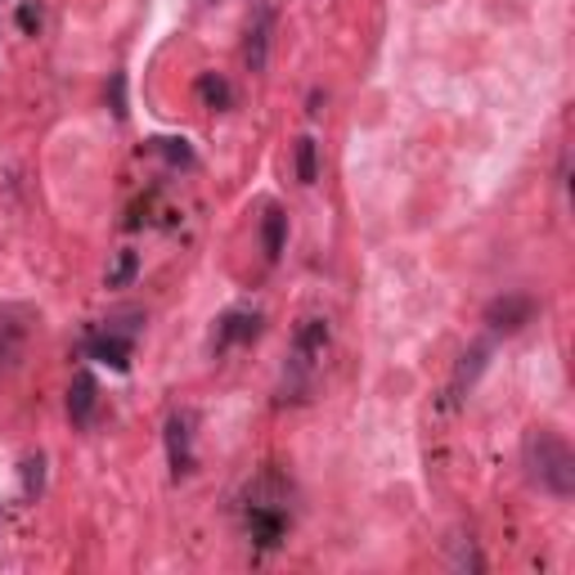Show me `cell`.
Returning a JSON list of instances; mask_svg holds the SVG:
<instances>
[{
	"instance_id": "obj_1",
	"label": "cell",
	"mask_w": 575,
	"mask_h": 575,
	"mask_svg": "<svg viewBox=\"0 0 575 575\" xmlns=\"http://www.w3.org/2000/svg\"><path fill=\"white\" fill-rule=\"evenodd\" d=\"M288 500H292V486L284 481L279 468H265L248 494H243V526H248V540L256 549H279L284 535H288Z\"/></svg>"
},
{
	"instance_id": "obj_2",
	"label": "cell",
	"mask_w": 575,
	"mask_h": 575,
	"mask_svg": "<svg viewBox=\"0 0 575 575\" xmlns=\"http://www.w3.org/2000/svg\"><path fill=\"white\" fill-rule=\"evenodd\" d=\"M522 464L526 477L553 500H571L575 494V450L566 445L562 432L553 428H530L522 441Z\"/></svg>"
},
{
	"instance_id": "obj_3",
	"label": "cell",
	"mask_w": 575,
	"mask_h": 575,
	"mask_svg": "<svg viewBox=\"0 0 575 575\" xmlns=\"http://www.w3.org/2000/svg\"><path fill=\"white\" fill-rule=\"evenodd\" d=\"M328 351V320L311 315V320H301L297 324V337H292V378L297 382H311L320 360Z\"/></svg>"
},
{
	"instance_id": "obj_4",
	"label": "cell",
	"mask_w": 575,
	"mask_h": 575,
	"mask_svg": "<svg viewBox=\"0 0 575 575\" xmlns=\"http://www.w3.org/2000/svg\"><path fill=\"white\" fill-rule=\"evenodd\" d=\"M535 297L530 292H504V297H494L490 306H486V324L494 328V333H504V337H513V333H522L530 320H535Z\"/></svg>"
},
{
	"instance_id": "obj_5",
	"label": "cell",
	"mask_w": 575,
	"mask_h": 575,
	"mask_svg": "<svg viewBox=\"0 0 575 575\" xmlns=\"http://www.w3.org/2000/svg\"><path fill=\"white\" fill-rule=\"evenodd\" d=\"M256 333H261V315L248 311V306H235V311H225L216 320V342H212V347H216V356H225V351L256 342Z\"/></svg>"
},
{
	"instance_id": "obj_6",
	"label": "cell",
	"mask_w": 575,
	"mask_h": 575,
	"mask_svg": "<svg viewBox=\"0 0 575 575\" xmlns=\"http://www.w3.org/2000/svg\"><path fill=\"white\" fill-rule=\"evenodd\" d=\"M167 458L176 481L194 472V414H171L167 418Z\"/></svg>"
},
{
	"instance_id": "obj_7",
	"label": "cell",
	"mask_w": 575,
	"mask_h": 575,
	"mask_svg": "<svg viewBox=\"0 0 575 575\" xmlns=\"http://www.w3.org/2000/svg\"><path fill=\"white\" fill-rule=\"evenodd\" d=\"M131 351H135V337H127L118 328H104L99 324L95 333H86V356L99 360V364H108V369H127Z\"/></svg>"
},
{
	"instance_id": "obj_8",
	"label": "cell",
	"mask_w": 575,
	"mask_h": 575,
	"mask_svg": "<svg viewBox=\"0 0 575 575\" xmlns=\"http://www.w3.org/2000/svg\"><path fill=\"white\" fill-rule=\"evenodd\" d=\"M95 405H99V382H95V373L82 369V373L72 378V387H68V418H72V428H91Z\"/></svg>"
},
{
	"instance_id": "obj_9",
	"label": "cell",
	"mask_w": 575,
	"mask_h": 575,
	"mask_svg": "<svg viewBox=\"0 0 575 575\" xmlns=\"http://www.w3.org/2000/svg\"><path fill=\"white\" fill-rule=\"evenodd\" d=\"M27 315L14 311V306H5L0 311V369H10L19 356H23V342H27Z\"/></svg>"
},
{
	"instance_id": "obj_10",
	"label": "cell",
	"mask_w": 575,
	"mask_h": 575,
	"mask_svg": "<svg viewBox=\"0 0 575 575\" xmlns=\"http://www.w3.org/2000/svg\"><path fill=\"white\" fill-rule=\"evenodd\" d=\"M261 248H265V261L284 256V248H288V212L284 207H265V216H261Z\"/></svg>"
},
{
	"instance_id": "obj_11",
	"label": "cell",
	"mask_w": 575,
	"mask_h": 575,
	"mask_svg": "<svg viewBox=\"0 0 575 575\" xmlns=\"http://www.w3.org/2000/svg\"><path fill=\"white\" fill-rule=\"evenodd\" d=\"M271 10H261L256 14V23L248 27V46H243V59H248V68L252 72H261L265 68V59H271Z\"/></svg>"
},
{
	"instance_id": "obj_12",
	"label": "cell",
	"mask_w": 575,
	"mask_h": 575,
	"mask_svg": "<svg viewBox=\"0 0 575 575\" xmlns=\"http://www.w3.org/2000/svg\"><path fill=\"white\" fill-rule=\"evenodd\" d=\"M486 347H472L464 360H458V369H454V382H450V405L458 400V396H464V387H472V382H477V373L486 369Z\"/></svg>"
},
{
	"instance_id": "obj_13",
	"label": "cell",
	"mask_w": 575,
	"mask_h": 575,
	"mask_svg": "<svg viewBox=\"0 0 575 575\" xmlns=\"http://www.w3.org/2000/svg\"><path fill=\"white\" fill-rule=\"evenodd\" d=\"M199 99H203V108L220 112V108L235 104V91H229V82H225L220 72H203V76H199Z\"/></svg>"
},
{
	"instance_id": "obj_14",
	"label": "cell",
	"mask_w": 575,
	"mask_h": 575,
	"mask_svg": "<svg viewBox=\"0 0 575 575\" xmlns=\"http://www.w3.org/2000/svg\"><path fill=\"white\" fill-rule=\"evenodd\" d=\"M297 180L301 184H315L320 180V144L311 135L297 140Z\"/></svg>"
},
{
	"instance_id": "obj_15",
	"label": "cell",
	"mask_w": 575,
	"mask_h": 575,
	"mask_svg": "<svg viewBox=\"0 0 575 575\" xmlns=\"http://www.w3.org/2000/svg\"><path fill=\"white\" fill-rule=\"evenodd\" d=\"M41 486H46V458L41 454H27L23 458V494H27V500H36Z\"/></svg>"
},
{
	"instance_id": "obj_16",
	"label": "cell",
	"mask_w": 575,
	"mask_h": 575,
	"mask_svg": "<svg viewBox=\"0 0 575 575\" xmlns=\"http://www.w3.org/2000/svg\"><path fill=\"white\" fill-rule=\"evenodd\" d=\"M153 148L163 153V158L171 163V167H194V148H189V140H153Z\"/></svg>"
},
{
	"instance_id": "obj_17",
	"label": "cell",
	"mask_w": 575,
	"mask_h": 575,
	"mask_svg": "<svg viewBox=\"0 0 575 575\" xmlns=\"http://www.w3.org/2000/svg\"><path fill=\"white\" fill-rule=\"evenodd\" d=\"M135 271H140V256L135 252H118V265L108 271V288H127L135 279Z\"/></svg>"
},
{
	"instance_id": "obj_18",
	"label": "cell",
	"mask_w": 575,
	"mask_h": 575,
	"mask_svg": "<svg viewBox=\"0 0 575 575\" xmlns=\"http://www.w3.org/2000/svg\"><path fill=\"white\" fill-rule=\"evenodd\" d=\"M19 27H23L27 36L41 32V5H36V0H23V5H19Z\"/></svg>"
},
{
	"instance_id": "obj_19",
	"label": "cell",
	"mask_w": 575,
	"mask_h": 575,
	"mask_svg": "<svg viewBox=\"0 0 575 575\" xmlns=\"http://www.w3.org/2000/svg\"><path fill=\"white\" fill-rule=\"evenodd\" d=\"M108 95H112V112H118V118H127V76L122 72H112Z\"/></svg>"
}]
</instances>
